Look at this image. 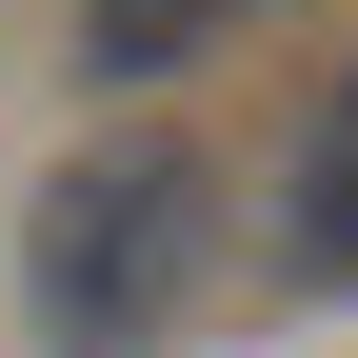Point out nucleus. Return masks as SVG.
Listing matches in <instances>:
<instances>
[{
  "mask_svg": "<svg viewBox=\"0 0 358 358\" xmlns=\"http://www.w3.org/2000/svg\"><path fill=\"white\" fill-rule=\"evenodd\" d=\"M239 0H80V80H179Z\"/></svg>",
  "mask_w": 358,
  "mask_h": 358,
  "instance_id": "7ed1b4c3",
  "label": "nucleus"
},
{
  "mask_svg": "<svg viewBox=\"0 0 358 358\" xmlns=\"http://www.w3.org/2000/svg\"><path fill=\"white\" fill-rule=\"evenodd\" d=\"M219 259V159L199 140H80L20 219V319L60 358H140Z\"/></svg>",
  "mask_w": 358,
  "mask_h": 358,
  "instance_id": "f257e3e1",
  "label": "nucleus"
},
{
  "mask_svg": "<svg viewBox=\"0 0 358 358\" xmlns=\"http://www.w3.org/2000/svg\"><path fill=\"white\" fill-rule=\"evenodd\" d=\"M279 259H299V279H358V60L299 100V140H279Z\"/></svg>",
  "mask_w": 358,
  "mask_h": 358,
  "instance_id": "f03ea898",
  "label": "nucleus"
}]
</instances>
